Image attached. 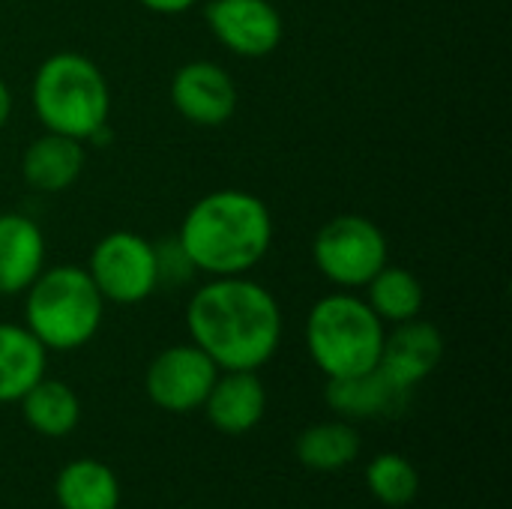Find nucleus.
Here are the masks:
<instances>
[{
	"instance_id": "obj_1",
	"label": "nucleus",
	"mask_w": 512,
	"mask_h": 509,
	"mask_svg": "<svg viewBox=\"0 0 512 509\" xmlns=\"http://www.w3.org/2000/svg\"><path fill=\"white\" fill-rule=\"evenodd\" d=\"M186 330L219 372H258L276 357L285 318L273 291L252 276H219L189 297Z\"/></svg>"
},
{
	"instance_id": "obj_2",
	"label": "nucleus",
	"mask_w": 512,
	"mask_h": 509,
	"mask_svg": "<svg viewBox=\"0 0 512 509\" xmlns=\"http://www.w3.org/2000/svg\"><path fill=\"white\" fill-rule=\"evenodd\" d=\"M273 213L264 198L246 189L201 195L174 234L192 267L207 276H249L273 246Z\"/></svg>"
},
{
	"instance_id": "obj_3",
	"label": "nucleus",
	"mask_w": 512,
	"mask_h": 509,
	"mask_svg": "<svg viewBox=\"0 0 512 509\" xmlns=\"http://www.w3.org/2000/svg\"><path fill=\"white\" fill-rule=\"evenodd\" d=\"M30 105L45 132L87 144L111 117V87L105 72L81 51H54L33 72Z\"/></svg>"
},
{
	"instance_id": "obj_4",
	"label": "nucleus",
	"mask_w": 512,
	"mask_h": 509,
	"mask_svg": "<svg viewBox=\"0 0 512 509\" xmlns=\"http://www.w3.org/2000/svg\"><path fill=\"white\" fill-rule=\"evenodd\" d=\"M105 300L78 264L45 267L24 291V327L45 351H78L102 327Z\"/></svg>"
},
{
	"instance_id": "obj_5",
	"label": "nucleus",
	"mask_w": 512,
	"mask_h": 509,
	"mask_svg": "<svg viewBox=\"0 0 512 509\" xmlns=\"http://www.w3.org/2000/svg\"><path fill=\"white\" fill-rule=\"evenodd\" d=\"M387 324L372 312L366 297L336 291L306 315V351L327 381L363 375L378 366Z\"/></svg>"
},
{
	"instance_id": "obj_6",
	"label": "nucleus",
	"mask_w": 512,
	"mask_h": 509,
	"mask_svg": "<svg viewBox=\"0 0 512 509\" xmlns=\"http://www.w3.org/2000/svg\"><path fill=\"white\" fill-rule=\"evenodd\" d=\"M312 264L330 285L357 291L390 264V243L375 219L363 213H339L318 228L312 240Z\"/></svg>"
},
{
	"instance_id": "obj_7",
	"label": "nucleus",
	"mask_w": 512,
	"mask_h": 509,
	"mask_svg": "<svg viewBox=\"0 0 512 509\" xmlns=\"http://www.w3.org/2000/svg\"><path fill=\"white\" fill-rule=\"evenodd\" d=\"M84 270L102 300L114 306H138L159 291L156 243L138 231H111L99 237Z\"/></svg>"
},
{
	"instance_id": "obj_8",
	"label": "nucleus",
	"mask_w": 512,
	"mask_h": 509,
	"mask_svg": "<svg viewBox=\"0 0 512 509\" xmlns=\"http://www.w3.org/2000/svg\"><path fill=\"white\" fill-rule=\"evenodd\" d=\"M219 366L192 342L159 351L144 372L147 399L168 414H192L204 405Z\"/></svg>"
},
{
	"instance_id": "obj_9",
	"label": "nucleus",
	"mask_w": 512,
	"mask_h": 509,
	"mask_svg": "<svg viewBox=\"0 0 512 509\" xmlns=\"http://www.w3.org/2000/svg\"><path fill=\"white\" fill-rule=\"evenodd\" d=\"M204 18L216 42L246 60L270 57L285 36V21L270 0H210Z\"/></svg>"
},
{
	"instance_id": "obj_10",
	"label": "nucleus",
	"mask_w": 512,
	"mask_h": 509,
	"mask_svg": "<svg viewBox=\"0 0 512 509\" xmlns=\"http://www.w3.org/2000/svg\"><path fill=\"white\" fill-rule=\"evenodd\" d=\"M171 105L174 111L201 129L225 126L237 114V84L231 72L213 60H189L171 78Z\"/></svg>"
},
{
	"instance_id": "obj_11",
	"label": "nucleus",
	"mask_w": 512,
	"mask_h": 509,
	"mask_svg": "<svg viewBox=\"0 0 512 509\" xmlns=\"http://www.w3.org/2000/svg\"><path fill=\"white\" fill-rule=\"evenodd\" d=\"M441 360H444V333L432 321H423L417 315L411 321L390 324V330L384 333L378 366L396 384L414 390L441 366Z\"/></svg>"
},
{
	"instance_id": "obj_12",
	"label": "nucleus",
	"mask_w": 512,
	"mask_h": 509,
	"mask_svg": "<svg viewBox=\"0 0 512 509\" xmlns=\"http://www.w3.org/2000/svg\"><path fill=\"white\" fill-rule=\"evenodd\" d=\"M408 387L396 384L381 366L351 375V378H333L327 381L324 399L333 414L342 420H384V417H399L408 402H411Z\"/></svg>"
},
{
	"instance_id": "obj_13",
	"label": "nucleus",
	"mask_w": 512,
	"mask_h": 509,
	"mask_svg": "<svg viewBox=\"0 0 512 509\" xmlns=\"http://www.w3.org/2000/svg\"><path fill=\"white\" fill-rule=\"evenodd\" d=\"M87 165V144L69 135L42 132L21 153V177L39 195H60L78 183Z\"/></svg>"
},
{
	"instance_id": "obj_14",
	"label": "nucleus",
	"mask_w": 512,
	"mask_h": 509,
	"mask_svg": "<svg viewBox=\"0 0 512 509\" xmlns=\"http://www.w3.org/2000/svg\"><path fill=\"white\" fill-rule=\"evenodd\" d=\"M201 408L216 432L246 435L267 414V387L258 372H219Z\"/></svg>"
},
{
	"instance_id": "obj_15",
	"label": "nucleus",
	"mask_w": 512,
	"mask_h": 509,
	"mask_svg": "<svg viewBox=\"0 0 512 509\" xmlns=\"http://www.w3.org/2000/svg\"><path fill=\"white\" fill-rule=\"evenodd\" d=\"M45 234L24 213H0V297L24 294L45 270Z\"/></svg>"
},
{
	"instance_id": "obj_16",
	"label": "nucleus",
	"mask_w": 512,
	"mask_h": 509,
	"mask_svg": "<svg viewBox=\"0 0 512 509\" xmlns=\"http://www.w3.org/2000/svg\"><path fill=\"white\" fill-rule=\"evenodd\" d=\"M48 351L24 327L0 321V405L18 402L39 378H45Z\"/></svg>"
},
{
	"instance_id": "obj_17",
	"label": "nucleus",
	"mask_w": 512,
	"mask_h": 509,
	"mask_svg": "<svg viewBox=\"0 0 512 509\" xmlns=\"http://www.w3.org/2000/svg\"><path fill=\"white\" fill-rule=\"evenodd\" d=\"M18 405L24 423L42 438H66L81 423V399L66 381L39 378Z\"/></svg>"
},
{
	"instance_id": "obj_18",
	"label": "nucleus",
	"mask_w": 512,
	"mask_h": 509,
	"mask_svg": "<svg viewBox=\"0 0 512 509\" xmlns=\"http://www.w3.org/2000/svg\"><path fill=\"white\" fill-rule=\"evenodd\" d=\"M54 498L60 509H117L120 480L99 459H72L54 480Z\"/></svg>"
},
{
	"instance_id": "obj_19",
	"label": "nucleus",
	"mask_w": 512,
	"mask_h": 509,
	"mask_svg": "<svg viewBox=\"0 0 512 509\" xmlns=\"http://www.w3.org/2000/svg\"><path fill=\"white\" fill-rule=\"evenodd\" d=\"M360 432L348 420L336 423H315L300 432L294 444V456L303 468L333 474L348 468L360 456Z\"/></svg>"
},
{
	"instance_id": "obj_20",
	"label": "nucleus",
	"mask_w": 512,
	"mask_h": 509,
	"mask_svg": "<svg viewBox=\"0 0 512 509\" xmlns=\"http://www.w3.org/2000/svg\"><path fill=\"white\" fill-rule=\"evenodd\" d=\"M366 303L384 324H402L423 312L426 291L408 267L384 264L366 285Z\"/></svg>"
},
{
	"instance_id": "obj_21",
	"label": "nucleus",
	"mask_w": 512,
	"mask_h": 509,
	"mask_svg": "<svg viewBox=\"0 0 512 509\" xmlns=\"http://www.w3.org/2000/svg\"><path fill=\"white\" fill-rule=\"evenodd\" d=\"M366 486L384 507H408L420 492V474L411 459L399 453H381L366 468Z\"/></svg>"
},
{
	"instance_id": "obj_22",
	"label": "nucleus",
	"mask_w": 512,
	"mask_h": 509,
	"mask_svg": "<svg viewBox=\"0 0 512 509\" xmlns=\"http://www.w3.org/2000/svg\"><path fill=\"white\" fill-rule=\"evenodd\" d=\"M156 267H159V288L162 285H174V282L183 285L192 276H198V270L192 267V261L183 252L177 237H168V240L156 243Z\"/></svg>"
},
{
	"instance_id": "obj_23",
	"label": "nucleus",
	"mask_w": 512,
	"mask_h": 509,
	"mask_svg": "<svg viewBox=\"0 0 512 509\" xmlns=\"http://www.w3.org/2000/svg\"><path fill=\"white\" fill-rule=\"evenodd\" d=\"M147 12H156V15H183L189 9H195L201 0H138Z\"/></svg>"
},
{
	"instance_id": "obj_24",
	"label": "nucleus",
	"mask_w": 512,
	"mask_h": 509,
	"mask_svg": "<svg viewBox=\"0 0 512 509\" xmlns=\"http://www.w3.org/2000/svg\"><path fill=\"white\" fill-rule=\"evenodd\" d=\"M12 90H9V84L0 78V132L6 129V123H9V117H12Z\"/></svg>"
}]
</instances>
